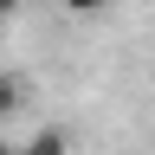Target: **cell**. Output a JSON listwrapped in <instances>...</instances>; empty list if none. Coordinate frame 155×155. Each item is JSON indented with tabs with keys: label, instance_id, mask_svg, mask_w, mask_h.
Returning a JSON list of instances; mask_svg holds the SVG:
<instances>
[{
	"label": "cell",
	"instance_id": "6da1fadb",
	"mask_svg": "<svg viewBox=\"0 0 155 155\" xmlns=\"http://www.w3.org/2000/svg\"><path fill=\"white\" fill-rule=\"evenodd\" d=\"M65 149H71V142H65V129H39L19 155H65Z\"/></svg>",
	"mask_w": 155,
	"mask_h": 155
},
{
	"label": "cell",
	"instance_id": "7a4b0ae2",
	"mask_svg": "<svg viewBox=\"0 0 155 155\" xmlns=\"http://www.w3.org/2000/svg\"><path fill=\"white\" fill-rule=\"evenodd\" d=\"M19 97H26V91H19V78H0V116H13Z\"/></svg>",
	"mask_w": 155,
	"mask_h": 155
},
{
	"label": "cell",
	"instance_id": "3957f363",
	"mask_svg": "<svg viewBox=\"0 0 155 155\" xmlns=\"http://www.w3.org/2000/svg\"><path fill=\"white\" fill-rule=\"evenodd\" d=\"M65 13H97V7H110V0H58Z\"/></svg>",
	"mask_w": 155,
	"mask_h": 155
},
{
	"label": "cell",
	"instance_id": "277c9868",
	"mask_svg": "<svg viewBox=\"0 0 155 155\" xmlns=\"http://www.w3.org/2000/svg\"><path fill=\"white\" fill-rule=\"evenodd\" d=\"M13 13H19V0H0V19H13Z\"/></svg>",
	"mask_w": 155,
	"mask_h": 155
},
{
	"label": "cell",
	"instance_id": "5b68a950",
	"mask_svg": "<svg viewBox=\"0 0 155 155\" xmlns=\"http://www.w3.org/2000/svg\"><path fill=\"white\" fill-rule=\"evenodd\" d=\"M0 155H19V149H0Z\"/></svg>",
	"mask_w": 155,
	"mask_h": 155
}]
</instances>
